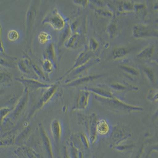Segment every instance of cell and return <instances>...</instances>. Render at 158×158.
<instances>
[{
	"label": "cell",
	"mask_w": 158,
	"mask_h": 158,
	"mask_svg": "<svg viewBox=\"0 0 158 158\" xmlns=\"http://www.w3.org/2000/svg\"><path fill=\"white\" fill-rule=\"evenodd\" d=\"M64 18L58 10L54 9L49 13L42 20V24H49L56 30L60 31L67 23Z\"/></svg>",
	"instance_id": "cell-1"
},
{
	"label": "cell",
	"mask_w": 158,
	"mask_h": 158,
	"mask_svg": "<svg viewBox=\"0 0 158 158\" xmlns=\"http://www.w3.org/2000/svg\"><path fill=\"white\" fill-rule=\"evenodd\" d=\"M132 35L136 39L157 37V30L153 29L150 26L143 24L134 25L132 29Z\"/></svg>",
	"instance_id": "cell-2"
},
{
	"label": "cell",
	"mask_w": 158,
	"mask_h": 158,
	"mask_svg": "<svg viewBox=\"0 0 158 158\" xmlns=\"http://www.w3.org/2000/svg\"><path fill=\"white\" fill-rule=\"evenodd\" d=\"M39 1H32L29 7L26 15V32L27 36L31 32L37 15Z\"/></svg>",
	"instance_id": "cell-3"
},
{
	"label": "cell",
	"mask_w": 158,
	"mask_h": 158,
	"mask_svg": "<svg viewBox=\"0 0 158 158\" xmlns=\"http://www.w3.org/2000/svg\"><path fill=\"white\" fill-rule=\"evenodd\" d=\"M93 56H94V54H93V52L91 51L86 50L81 52L77 56L73 67L71 68V69H69L67 73H65L63 76L60 77L57 80L58 81H59L63 80L65 77L68 76L70 73L75 69L81 67L88 63L92 59H93Z\"/></svg>",
	"instance_id": "cell-4"
},
{
	"label": "cell",
	"mask_w": 158,
	"mask_h": 158,
	"mask_svg": "<svg viewBox=\"0 0 158 158\" xmlns=\"http://www.w3.org/2000/svg\"><path fill=\"white\" fill-rule=\"evenodd\" d=\"M58 87V85L57 84H52L50 86L46 89L40 101L38 103L37 105L35 106V108H33L31 113L30 114V117H32L33 114H34L36 111L40 109L45 104L48 102L49 100L52 98L56 93Z\"/></svg>",
	"instance_id": "cell-5"
},
{
	"label": "cell",
	"mask_w": 158,
	"mask_h": 158,
	"mask_svg": "<svg viewBox=\"0 0 158 158\" xmlns=\"http://www.w3.org/2000/svg\"><path fill=\"white\" fill-rule=\"evenodd\" d=\"M15 80L22 84L25 87L27 88L29 91H37L40 89H46L52 85L42 82L36 79L24 77H18L15 78Z\"/></svg>",
	"instance_id": "cell-6"
},
{
	"label": "cell",
	"mask_w": 158,
	"mask_h": 158,
	"mask_svg": "<svg viewBox=\"0 0 158 158\" xmlns=\"http://www.w3.org/2000/svg\"><path fill=\"white\" fill-rule=\"evenodd\" d=\"M29 91L27 88L25 87L24 91L17 104L15 106L12 114V118L14 119H17L20 116L24 110L29 99Z\"/></svg>",
	"instance_id": "cell-7"
},
{
	"label": "cell",
	"mask_w": 158,
	"mask_h": 158,
	"mask_svg": "<svg viewBox=\"0 0 158 158\" xmlns=\"http://www.w3.org/2000/svg\"><path fill=\"white\" fill-rule=\"evenodd\" d=\"M23 59L27 63L30 68L33 70L34 73L36 77L44 81H49V79L47 77V75L45 74L43 70L41 69L40 67L30 57V56L27 54V53H25L23 54Z\"/></svg>",
	"instance_id": "cell-8"
},
{
	"label": "cell",
	"mask_w": 158,
	"mask_h": 158,
	"mask_svg": "<svg viewBox=\"0 0 158 158\" xmlns=\"http://www.w3.org/2000/svg\"><path fill=\"white\" fill-rule=\"evenodd\" d=\"M39 128L42 138V142L43 143V147L46 151V154H47L48 158H55L50 139L46 133L45 128L42 124H40Z\"/></svg>",
	"instance_id": "cell-9"
},
{
	"label": "cell",
	"mask_w": 158,
	"mask_h": 158,
	"mask_svg": "<svg viewBox=\"0 0 158 158\" xmlns=\"http://www.w3.org/2000/svg\"><path fill=\"white\" fill-rule=\"evenodd\" d=\"M51 128L55 143L59 144L61 136V127L59 121L57 119L53 120L52 122Z\"/></svg>",
	"instance_id": "cell-10"
},
{
	"label": "cell",
	"mask_w": 158,
	"mask_h": 158,
	"mask_svg": "<svg viewBox=\"0 0 158 158\" xmlns=\"http://www.w3.org/2000/svg\"><path fill=\"white\" fill-rule=\"evenodd\" d=\"M61 31V32L59 35L58 42L57 44L58 48H60L63 45H64L67 40L73 33L70 24L68 22L64 29Z\"/></svg>",
	"instance_id": "cell-11"
},
{
	"label": "cell",
	"mask_w": 158,
	"mask_h": 158,
	"mask_svg": "<svg viewBox=\"0 0 158 158\" xmlns=\"http://www.w3.org/2000/svg\"><path fill=\"white\" fill-rule=\"evenodd\" d=\"M16 153L22 158H41L39 154L31 148L28 147L20 148L16 151Z\"/></svg>",
	"instance_id": "cell-12"
},
{
	"label": "cell",
	"mask_w": 158,
	"mask_h": 158,
	"mask_svg": "<svg viewBox=\"0 0 158 158\" xmlns=\"http://www.w3.org/2000/svg\"><path fill=\"white\" fill-rule=\"evenodd\" d=\"M81 36L78 32L72 33L64 44L66 48H74L77 47L81 41Z\"/></svg>",
	"instance_id": "cell-13"
},
{
	"label": "cell",
	"mask_w": 158,
	"mask_h": 158,
	"mask_svg": "<svg viewBox=\"0 0 158 158\" xmlns=\"http://www.w3.org/2000/svg\"><path fill=\"white\" fill-rule=\"evenodd\" d=\"M56 52L54 45L49 43L46 47L44 54V58L49 59L54 63L55 67H57L56 61Z\"/></svg>",
	"instance_id": "cell-14"
},
{
	"label": "cell",
	"mask_w": 158,
	"mask_h": 158,
	"mask_svg": "<svg viewBox=\"0 0 158 158\" xmlns=\"http://www.w3.org/2000/svg\"><path fill=\"white\" fill-rule=\"evenodd\" d=\"M101 75H95L86 76V77H79L77 79H74V80L69 82L66 83L65 86L67 87H73L74 86H77L80 84H83L87 81H91L94 80V79L101 77Z\"/></svg>",
	"instance_id": "cell-15"
},
{
	"label": "cell",
	"mask_w": 158,
	"mask_h": 158,
	"mask_svg": "<svg viewBox=\"0 0 158 158\" xmlns=\"http://www.w3.org/2000/svg\"><path fill=\"white\" fill-rule=\"evenodd\" d=\"M130 50L126 47H119L115 48L112 52V57L114 60H118L126 57L129 54Z\"/></svg>",
	"instance_id": "cell-16"
},
{
	"label": "cell",
	"mask_w": 158,
	"mask_h": 158,
	"mask_svg": "<svg viewBox=\"0 0 158 158\" xmlns=\"http://www.w3.org/2000/svg\"><path fill=\"white\" fill-rule=\"evenodd\" d=\"M155 52V48L153 45H149L141 50L137 55L136 57L139 59L150 58L153 56Z\"/></svg>",
	"instance_id": "cell-17"
},
{
	"label": "cell",
	"mask_w": 158,
	"mask_h": 158,
	"mask_svg": "<svg viewBox=\"0 0 158 158\" xmlns=\"http://www.w3.org/2000/svg\"><path fill=\"white\" fill-rule=\"evenodd\" d=\"M13 80L12 75L7 71H0V86L12 82Z\"/></svg>",
	"instance_id": "cell-18"
},
{
	"label": "cell",
	"mask_w": 158,
	"mask_h": 158,
	"mask_svg": "<svg viewBox=\"0 0 158 158\" xmlns=\"http://www.w3.org/2000/svg\"><path fill=\"white\" fill-rule=\"evenodd\" d=\"M42 70L46 75L52 73L53 69L56 68L53 62L49 59L44 58L42 63Z\"/></svg>",
	"instance_id": "cell-19"
},
{
	"label": "cell",
	"mask_w": 158,
	"mask_h": 158,
	"mask_svg": "<svg viewBox=\"0 0 158 158\" xmlns=\"http://www.w3.org/2000/svg\"><path fill=\"white\" fill-rule=\"evenodd\" d=\"M52 39V35L46 31H41L38 36V40L40 44L44 45L49 43Z\"/></svg>",
	"instance_id": "cell-20"
},
{
	"label": "cell",
	"mask_w": 158,
	"mask_h": 158,
	"mask_svg": "<svg viewBox=\"0 0 158 158\" xmlns=\"http://www.w3.org/2000/svg\"><path fill=\"white\" fill-rule=\"evenodd\" d=\"M118 10L121 12H130L133 9L134 6L132 1H120Z\"/></svg>",
	"instance_id": "cell-21"
},
{
	"label": "cell",
	"mask_w": 158,
	"mask_h": 158,
	"mask_svg": "<svg viewBox=\"0 0 158 158\" xmlns=\"http://www.w3.org/2000/svg\"><path fill=\"white\" fill-rule=\"evenodd\" d=\"M97 131L102 135H105L109 131V126L106 121L102 119L99 121L97 126Z\"/></svg>",
	"instance_id": "cell-22"
},
{
	"label": "cell",
	"mask_w": 158,
	"mask_h": 158,
	"mask_svg": "<svg viewBox=\"0 0 158 158\" xmlns=\"http://www.w3.org/2000/svg\"><path fill=\"white\" fill-rule=\"evenodd\" d=\"M17 65L19 70L22 73L27 74H31V69L23 59L18 60Z\"/></svg>",
	"instance_id": "cell-23"
},
{
	"label": "cell",
	"mask_w": 158,
	"mask_h": 158,
	"mask_svg": "<svg viewBox=\"0 0 158 158\" xmlns=\"http://www.w3.org/2000/svg\"><path fill=\"white\" fill-rule=\"evenodd\" d=\"M120 68L125 73H128L132 75L137 76L139 75V72L137 69L132 66L126 65H121Z\"/></svg>",
	"instance_id": "cell-24"
},
{
	"label": "cell",
	"mask_w": 158,
	"mask_h": 158,
	"mask_svg": "<svg viewBox=\"0 0 158 158\" xmlns=\"http://www.w3.org/2000/svg\"><path fill=\"white\" fill-rule=\"evenodd\" d=\"M20 37L19 32L17 30L12 29L9 31L8 34V38L10 41L15 42L18 40Z\"/></svg>",
	"instance_id": "cell-25"
},
{
	"label": "cell",
	"mask_w": 158,
	"mask_h": 158,
	"mask_svg": "<svg viewBox=\"0 0 158 158\" xmlns=\"http://www.w3.org/2000/svg\"><path fill=\"white\" fill-rule=\"evenodd\" d=\"M108 32L111 38H113L115 36L117 32V27L116 25L114 23H111L108 26Z\"/></svg>",
	"instance_id": "cell-26"
},
{
	"label": "cell",
	"mask_w": 158,
	"mask_h": 158,
	"mask_svg": "<svg viewBox=\"0 0 158 158\" xmlns=\"http://www.w3.org/2000/svg\"><path fill=\"white\" fill-rule=\"evenodd\" d=\"M98 47V43L94 38H91L89 43V48L91 52L95 51Z\"/></svg>",
	"instance_id": "cell-27"
},
{
	"label": "cell",
	"mask_w": 158,
	"mask_h": 158,
	"mask_svg": "<svg viewBox=\"0 0 158 158\" xmlns=\"http://www.w3.org/2000/svg\"><path fill=\"white\" fill-rule=\"evenodd\" d=\"M143 70L146 75L151 80L153 81L154 80L155 75L153 70L148 67H143Z\"/></svg>",
	"instance_id": "cell-28"
},
{
	"label": "cell",
	"mask_w": 158,
	"mask_h": 158,
	"mask_svg": "<svg viewBox=\"0 0 158 158\" xmlns=\"http://www.w3.org/2000/svg\"><path fill=\"white\" fill-rule=\"evenodd\" d=\"M10 109L8 108L5 107L0 109V121L2 122L7 115L9 114Z\"/></svg>",
	"instance_id": "cell-29"
},
{
	"label": "cell",
	"mask_w": 158,
	"mask_h": 158,
	"mask_svg": "<svg viewBox=\"0 0 158 158\" xmlns=\"http://www.w3.org/2000/svg\"><path fill=\"white\" fill-rule=\"evenodd\" d=\"M73 2L76 5L80 6L82 7H85L88 5L89 1H73Z\"/></svg>",
	"instance_id": "cell-30"
},
{
	"label": "cell",
	"mask_w": 158,
	"mask_h": 158,
	"mask_svg": "<svg viewBox=\"0 0 158 158\" xmlns=\"http://www.w3.org/2000/svg\"><path fill=\"white\" fill-rule=\"evenodd\" d=\"M0 65L6 66L10 68H15V66L7 61L5 59L0 58Z\"/></svg>",
	"instance_id": "cell-31"
},
{
	"label": "cell",
	"mask_w": 158,
	"mask_h": 158,
	"mask_svg": "<svg viewBox=\"0 0 158 158\" xmlns=\"http://www.w3.org/2000/svg\"><path fill=\"white\" fill-rule=\"evenodd\" d=\"M63 158H70L69 156L68 153L67 151L66 148L64 149L63 151Z\"/></svg>",
	"instance_id": "cell-32"
},
{
	"label": "cell",
	"mask_w": 158,
	"mask_h": 158,
	"mask_svg": "<svg viewBox=\"0 0 158 158\" xmlns=\"http://www.w3.org/2000/svg\"><path fill=\"white\" fill-rule=\"evenodd\" d=\"M2 91H1V90H0V94H2Z\"/></svg>",
	"instance_id": "cell-33"
}]
</instances>
